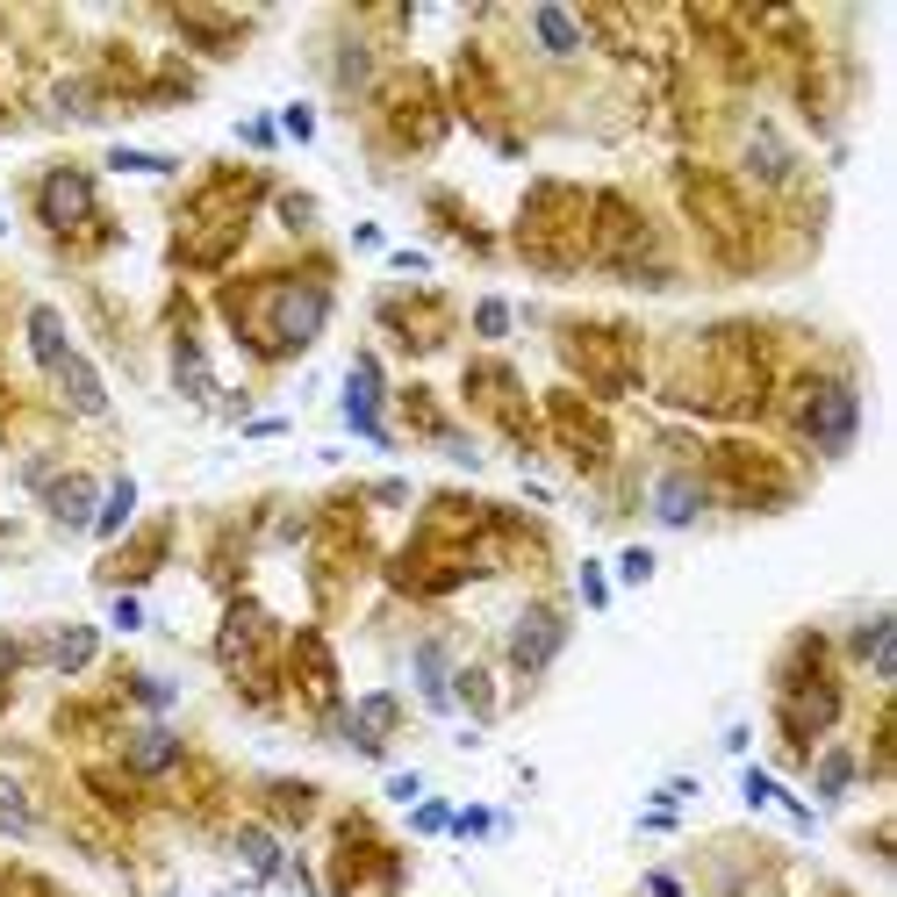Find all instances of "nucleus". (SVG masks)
Here are the masks:
<instances>
[{"label":"nucleus","instance_id":"1a4fd4ad","mask_svg":"<svg viewBox=\"0 0 897 897\" xmlns=\"http://www.w3.org/2000/svg\"><path fill=\"white\" fill-rule=\"evenodd\" d=\"M410 668H416L424 704H432V711H452V668H446V646H438V639H424V646H416Z\"/></svg>","mask_w":897,"mask_h":897},{"label":"nucleus","instance_id":"4468645a","mask_svg":"<svg viewBox=\"0 0 897 897\" xmlns=\"http://www.w3.org/2000/svg\"><path fill=\"white\" fill-rule=\"evenodd\" d=\"M238 854L252 862V876H259V883L280 876V840H274L266 826H244V833H238Z\"/></svg>","mask_w":897,"mask_h":897},{"label":"nucleus","instance_id":"6e6552de","mask_svg":"<svg viewBox=\"0 0 897 897\" xmlns=\"http://www.w3.org/2000/svg\"><path fill=\"white\" fill-rule=\"evenodd\" d=\"M51 380L65 388V402H72L80 416H108V388H101V374H94V360H80V352H72Z\"/></svg>","mask_w":897,"mask_h":897},{"label":"nucleus","instance_id":"39448f33","mask_svg":"<svg viewBox=\"0 0 897 897\" xmlns=\"http://www.w3.org/2000/svg\"><path fill=\"white\" fill-rule=\"evenodd\" d=\"M346 424L360 438H374V446L388 438V432H380V366L374 360H360V366H352V380H346Z\"/></svg>","mask_w":897,"mask_h":897},{"label":"nucleus","instance_id":"f3484780","mask_svg":"<svg viewBox=\"0 0 897 897\" xmlns=\"http://www.w3.org/2000/svg\"><path fill=\"white\" fill-rule=\"evenodd\" d=\"M51 660H58L65 675H72V668H87V660H94V632H87V625H72V632L51 646Z\"/></svg>","mask_w":897,"mask_h":897},{"label":"nucleus","instance_id":"20e7f679","mask_svg":"<svg viewBox=\"0 0 897 897\" xmlns=\"http://www.w3.org/2000/svg\"><path fill=\"white\" fill-rule=\"evenodd\" d=\"M87 208H94V180L72 173V166H58V173L36 187V216H44L51 230H80L87 223Z\"/></svg>","mask_w":897,"mask_h":897},{"label":"nucleus","instance_id":"2eb2a0df","mask_svg":"<svg viewBox=\"0 0 897 897\" xmlns=\"http://www.w3.org/2000/svg\"><path fill=\"white\" fill-rule=\"evenodd\" d=\"M130 510H137V482H130V474H116V482H108L101 518H94V532H101V538H116L122 524H130Z\"/></svg>","mask_w":897,"mask_h":897},{"label":"nucleus","instance_id":"f8f14e48","mask_svg":"<svg viewBox=\"0 0 897 897\" xmlns=\"http://www.w3.org/2000/svg\"><path fill=\"white\" fill-rule=\"evenodd\" d=\"M51 518L65 524V532L94 524V482H87V474H72V482H58V488H51Z\"/></svg>","mask_w":897,"mask_h":897},{"label":"nucleus","instance_id":"aec40b11","mask_svg":"<svg viewBox=\"0 0 897 897\" xmlns=\"http://www.w3.org/2000/svg\"><path fill=\"white\" fill-rule=\"evenodd\" d=\"M410 826H416V833H452V804H438V797H432V804H416Z\"/></svg>","mask_w":897,"mask_h":897},{"label":"nucleus","instance_id":"0eeeda50","mask_svg":"<svg viewBox=\"0 0 897 897\" xmlns=\"http://www.w3.org/2000/svg\"><path fill=\"white\" fill-rule=\"evenodd\" d=\"M29 360L44 366V374H58V366L72 360V338H65V316L51 310V302H36L29 310Z\"/></svg>","mask_w":897,"mask_h":897},{"label":"nucleus","instance_id":"a878e982","mask_svg":"<svg viewBox=\"0 0 897 897\" xmlns=\"http://www.w3.org/2000/svg\"><path fill=\"white\" fill-rule=\"evenodd\" d=\"M474 324H482L488 338H502V330H510V310H502V302H482V316H474Z\"/></svg>","mask_w":897,"mask_h":897},{"label":"nucleus","instance_id":"9b49d317","mask_svg":"<svg viewBox=\"0 0 897 897\" xmlns=\"http://www.w3.org/2000/svg\"><path fill=\"white\" fill-rule=\"evenodd\" d=\"M532 36L546 44L553 58H582V29H574L568 8H532Z\"/></svg>","mask_w":897,"mask_h":897},{"label":"nucleus","instance_id":"7ed1b4c3","mask_svg":"<svg viewBox=\"0 0 897 897\" xmlns=\"http://www.w3.org/2000/svg\"><path fill=\"white\" fill-rule=\"evenodd\" d=\"M568 646V618L553 604H532L518 618V632H510V660H518L524 675H538V668H553V654Z\"/></svg>","mask_w":897,"mask_h":897},{"label":"nucleus","instance_id":"7c9ffc66","mask_svg":"<svg viewBox=\"0 0 897 897\" xmlns=\"http://www.w3.org/2000/svg\"><path fill=\"white\" fill-rule=\"evenodd\" d=\"M15 660H22V646H15V639H0V675L15 668Z\"/></svg>","mask_w":897,"mask_h":897},{"label":"nucleus","instance_id":"c85d7f7f","mask_svg":"<svg viewBox=\"0 0 897 897\" xmlns=\"http://www.w3.org/2000/svg\"><path fill=\"white\" fill-rule=\"evenodd\" d=\"M116 625H122V632H137V625H144V604H137V596H122V604H116Z\"/></svg>","mask_w":897,"mask_h":897},{"label":"nucleus","instance_id":"cd10ccee","mask_svg":"<svg viewBox=\"0 0 897 897\" xmlns=\"http://www.w3.org/2000/svg\"><path fill=\"white\" fill-rule=\"evenodd\" d=\"M768 797H776V783L761 776V768H747V804H768Z\"/></svg>","mask_w":897,"mask_h":897},{"label":"nucleus","instance_id":"c756f323","mask_svg":"<svg viewBox=\"0 0 897 897\" xmlns=\"http://www.w3.org/2000/svg\"><path fill=\"white\" fill-rule=\"evenodd\" d=\"M646 897H682V883H675L668 869H654V876H646Z\"/></svg>","mask_w":897,"mask_h":897},{"label":"nucleus","instance_id":"5701e85b","mask_svg":"<svg viewBox=\"0 0 897 897\" xmlns=\"http://www.w3.org/2000/svg\"><path fill=\"white\" fill-rule=\"evenodd\" d=\"M488 826H496V811H482V804H474V811H452V833H466V840H482Z\"/></svg>","mask_w":897,"mask_h":897},{"label":"nucleus","instance_id":"ddd939ff","mask_svg":"<svg viewBox=\"0 0 897 897\" xmlns=\"http://www.w3.org/2000/svg\"><path fill=\"white\" fill-rule=\"evenodd\" d=\"M173 761H180L173 732H137V740H130V768H137V776H166Z\"/></svg>","mask_w":897,"mask_h":897},{"label":"nucleus","instance_id":"9d476101","mask_svg":"<svg viewBox=\"0 0 897 897\" xmlns=\"http://www.w3.org/2000/svg\"><path fill=\"white\" fill-rule=\"evenodd\" d=\"M747 166H754V180H768V187H783V180H790V144H783L776 130L761 122L754 137H747Z\"/></svg>","mask_w":897,"mask_h":897},{"label":"nucleus","instance_id":"f257e3e1","mask_svg":"<svg viewBox=\"0 0 897 897\" xmlns=\"http://www.w3.org/2000/svg\"><path fill=\"white\" fill-rule=\"evenodd\" d=\"M797 424L811 432V446L826 452V460H840V452L854 446V432H862V402H854L847 380H826V388H811V396L797 402Z\"/></svg>","mask_w":897,"mask_h":897},{"label":"nucleus","instance_id":"412c9836","mask_svg":"<svg viewBox=\"0 0 897 897\" xmlns=\"http://www.w3.org/2000/svg\"><path fill=\"white\" fill-rule=\"evenodd\" d=\"M460 696H466V711H482V718L496 711V704H488V675H474V668L460 675ZM460 696H452V704H460Z\"/></svg>","mask_w":897,"mask_h":897},{"label":"nucleus","instance_id":"4be33fe9","mask_svg":"<svg viewBox=\"0 0 897 897\" xmlns=\"http://www.w3.org/2000/svg\"><path fill=\"white\" fill-rule=\"evenodd\" d=\"M582 604H589V610H604V604H610V582H604V568H596V560L582 568Z\"/></svg>","mask_w":897,"mask_h":897},{"label":"nucleus","instance_id":"dca6fc26","mask_svg":"<svg viewBox=\"0 0 897 897\" xmlns=\"http://www.w3.org/2000/svg\"><path fill=\"white\" fill-rule=\"evenodd\" d=\"M847 790H854V754L840 747V754H826V761H819V797H826V804H840Z\"/></svg>","mask_w":897,"mask_h":897},{"label":"nucleus","instance_id":"6ab92c4d","mask_svg":"<svg viewBox=\"0 0 897 897\" xmlns=\"http://www.w3.org/2000/svg\"><path fill=\"white\" fill-rule=\"evenodd\" d=\"M116 173H173V158H151V151H108Z\"/></svg>","mask_w":897,"mask_h":897},{"label":"nucleus","instance_id":"a211bd4d","mask_svg":"<svg viewBox=\"0 0 897 897\" xmlns=\"http://www.w3.org/2000/svg\"><path fill=\"white\" fill-rule=\"evenodd\" d=\"M0 826H8V833H29V826H36L29 797H22V790H15V783H8V776H0Z\"/></svg>","mask_w":897,"mask_h":897},{"label":"nucleus","instance_id":"393cba45","mask_svg":"<svg viewBox=\"0 0 897 897\" xmlns=\"http://www.w3.org/2000/svg\"><path fill=\"white\" fill-rule=\"evenodd\" d=\"M288 137H316V108H310V101L288 108Z\"/></svg>","mask_w":897,"mask_h":897},{"label":"nucleus","instance_id":"bb28decb","mask_svg":"<svg viewBox=\"0 0 897 897\" xmlns=\"http://www.w3.org/2000/svg\"><path fill=\"white\" fill-rule=\"evenodd\" d=\"M274 137H280V130H274L266 116H252V122H244V144H266V151H274Z\"/></svg>","mask_w":897,"mask_h":897},{"label":"nucleus","instance_id":"b1692460","mask_svg":"<svg viewBox=\"0 0 897 897\" xmlns=\"http://www.w3.org/2000/svg\"><path fill=\"white\" fill-rule=\"evenodd\" d=\"M618 574H625V582H646V574H654V553H646V546H632V553L618 560Z\"/></svg>","mask_w":897,"mask_h":897},{"label":"nucleus","instance_id":"423d86ee","mask_svg":"<svg viewBox=\"0 0 897 897\" xmlns=\"http://www.w3.org/2000/svg\"><path fill=\"white\" fill-rule=\"evenodd\" d=\"M654 518L668 524V532L696 524V518H704V482H696V474H660V482H654Z\"/></svg>","mask_w":897,"mask_h":897},{"label":"nucleus","instance_id":"f03ea898","mask_svg":"<svg viewBox=\"0 0 897 897\" xmlns=\"http://www.w3.org/2000/svg\"><path fill=\"white\" fill-rule=\"evenodd\" d=\"M330 294L324 288H280L274 294V330H266V352H302L324 330Z\"/></svg>","mask_w":897,"mask_h":897}]
</instances>
